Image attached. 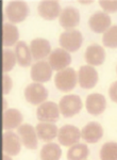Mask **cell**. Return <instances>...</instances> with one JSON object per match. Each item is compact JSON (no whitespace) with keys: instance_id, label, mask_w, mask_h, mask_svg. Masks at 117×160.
Wrapping results in <instances>:
<instances>
[{"instance_id":"cell-1","label":"cell","mask_w":117,"mask_h":160,"mask_svg":"<svg viewBox=\"0 0 117 160\" xmlns=\"http://www.w3.org/2000/svg\"><path fill=\"white\" fill-rule=\"evenodd\" d=\"M54 84L61 92H69L77 84V73L74 68H66L56 72L54 76Z\"/></svg>"},{"instance_id":"cell-2","label":"cell","mask_w":117,"mask_h":160,"mask_svg":"<svg viewBox=\"0 0 117 160\" xmlns=\"http://www.w3.org/2000/svg\"><path fill=\"white\" fill-rule=\"evenodd\" d=\"M60 112L64 118H71L82 109V102L78 95L68 94L61 98L59 102Z\"/></svg>"},{"instance_id":"cell-3","label":"cell","mask_w":117,"mask_h":160,"mask_svg":"<svg viewBox=\"0 0 117 160\" xmlns=\"http://www.w3.org/2000/svg\"><path fill=\"white\" fill-rule=\"evenodd\" d=\"M82 34L80 31L76 29L72 30H66L65 32L61 33L59 38V43L61 45V47L64 50H66L67 52H75L81 47L82 45Z\"/></svg>"},{"instance_id":"cell-4","label":"cell","mask_w":117,"mask_h":160,"mask_svg":"<svg viewBox=\"0 0 117 160\" xmlns=\"http://www.w3.org/2000/svg\"><path fill=\"white\" fill-rule=\"evenodd\" d=\"M28 14H29V8L27 3L19 0H15V1L9 2L6 9V15L9 22L13 24H17V22H22L27 18Z\"/></svg>"},{"instance_id":"cell-5","label":"cell","mask_w":117,"mask_h":160,"mask_svg":"<svg viewBox=\"0 0 117 160\" xmlns=\"http://www.w3.org/2000/svg\"><path fill=\"white\" fill-rule=\"evenodd\" d=\"M60 108L53 102H45L36 109V118L40 122L54 123L59 120Z\"/></svg>"},{"instance_id":"cell-6","label":"cell","mask_w":117,"mask_h":160,"mask_svg":"<svg viewBox=\"0 0 117 160\" xmlns=\"http://www.w3.org/2000/svg\"><path fill=\"white\" fill-rule=\"evenodd\" d=\"M48 97V91L43 84L31 83L25 89V98L32 105H41Z\"/></svg>"},{"instance_id":"cell-7","label":"cell","mask_w":117,"mask_h":160,"mask_svg":"<svg viewBox=\"0 0 117 160\" xmlns=\"http://www.w3.org/2000/svg\"><path fill=\"white\" fill-rule=\"evenodd\" d=\"M78 83L82 89H92L98 81V73L93 66L83 65L77 73Z\"/></svg>"},{"instance_id":"cell-8","label":"cell","mask_w":117,"mask_h":160,"mask_svg":"<svg viewBox=\"0 0 117 160\" xmlns=\"http://www.w3.org/2000/svg\"><path fill=\"white\" fill-rule=\"evenodd\" d=\"M71 62V57L66 50L62 48H56L49 55L48 63L53 71L60 72L62 69L66 68Z\"/></svg>"},{"instance_id":"cell-9","label":"cell","mask_w":117,"mask_h":160,"mask_svg":"<svg viewBox=\"0 0 117 160\" xmlns=\"http://www.w3.org/2000/svg\"><path fill=\"white\" fill-rule=\"evenodd\" d=\"M81 138V131L76 126L64 125L59 129L58 140L59 143L64 146H72L78 143L79 139Z\"/></svg>"},{"instance_id":"cell-10","label":"cell","mask_w":117,"mask_h":160,"mask_svg":"<svg viewBox=\"0 0 117 160\" xmlns=\"http://www.w3.org/2000/svg\"><path fill=\"white\" fill-rule=\"evenodd\" d=\"M80 22L79 11L75 7L68 6L60 13L59 22L65 30H72Z\"/></svg>"},{"instance_id":"cell-11","label":"cell","mask_w":117,"mask_h":160,"mask_svg":"<svg viewBox=\"0 0 117 160\" xmlns=\"http://www.w3.org/2000/svg\"><path fill=\"white\" fill-rule=\"evenodd\" d=\"M17 135L19 136L22 144L29 149L37 148V135L30 124H22L17 128Z\"/></svg>"},{"instance_id":"cell-12","label":"cell","mask_w":117,"mask_h":160,"mask_svg":"<svg viewBox=\"0 0 117 160\" xmlns=\"http://www.w3.org/2000/svg\"><path fill=\"white\" fill-rule=\"evenodd\" d=\"M88 26L94 32L105 33L111 26V17L108 13L97 11L88 18Z\"/></svg>"},{"instance_id":"cell-13","label":"cell","mask_w":117,"mask_h":160,"mask_svg":"<svg viewBox=\"0 0 117 160\" xmlns=\"http://www.w3.org/2000/svg\"><path fill=\"white\" fill-rule=\"evenodd\" d=\"M20 141L19 136L12 131H6L2 133V151L9 156H16L20 152Z\"/></svg>"},{"instance_id":"cell-14","label":"cell","mask_w":117,"mask_h":160,"mask_svg":"<svg viewBox=\"0 0 117 160\" xmlns=\"http://www.w3.org/2000/svg\"><path fill=\"white\" fill-rule=\"evenodd\" d=\"M51 73L52 68L49 65L48 62L46 61H38L34 63L31 68L30 75L33 81L37 83H43V82L49 81L51 78Z\"/></svg>"},{"instance_id":"cell-15","label":"cell","mask_w":117,"mask_h":160,"mask_svg":"<svg viewBox=\"0 0 117 160\" xmlns=\"http://www.w3.org/2000/svg\"><path fill=\"white\" fill-rule=\"evenodd\" d=\"M37 12L46 20H53L60 16L61 7L60 3L56 0H44L40 2L37 7Z\"/></svg>"},{"instance_id":"cell-16","label":"cell","mask_w":117,"mask_h":160,"mask_svg":"<svg viewBox=\"0 0 117 160\" xmlns=\"http://www.w3.org/2000/svg\"><path fill=\"white\" fill-rule=\"evenodd\" d=\"M106 107V100L103 95L99 93H93L86 97L85 108L87 112L92 115H99L105 111Z\"/></svg>"},{"instance_id":"cell-17","label":"cell","mask_w":117,"mask_h":160,"mask_svg":"<svg viewBox=\"0 0 117 160\" xmlns=\"http://www.w3.org/2000/svg\"><path fill=\"white\" fill-rule=\"evenodd\" d=\"M50 43L46 38H37L30 42V51L34 60H41L50 55Z\"/></svg>"},{"instance_id":"cell-18","label":"cell","mask_w":117,"mask_h":160,"mask_svg":"<svg viewBox=\"0 0 117 160\" xmlns=\"http://www.w3.org/2000/svg\"><path fill=\"white\" fill-rule=\"evenodd\" d=\"M102 126L97 122L87 123L81 130V137L87 143H96L102 138Z\"/></svg>"},{"instance_id":"cell-19","label":"cell","mask_w":117,"mask_h":160,"mask_svg":"<svg viewBox=\"0 0 117 160\" xmlns=\"http://www.w3.org/2000/svg\"><path fill=\"white\" fill-rule=\"evenodd\" d=\"M84 58L88 65L90 66L100 65V64L103 63V61L105 59V49L100 45H97V44L90 45L86 48V50H85Z\"/></svg>"},{"instance_id":"cell-20","label":"cell","mask_w":117,"mask_h":160,"mask_svg":"<svg viewBox=\"0 0 117 160\" xmlns=\"http://www.w3.org/2000/svg\"><path fill=\"white\" fill-rule=\"evenodd\" d=\"M22 114L20 111L17 109H7L3 111L2 114V128L4 130L14 129V128H18L22 125Z\"/></svg>"},{"instance_id":"cell-21","label":"cell","mask_w":117,"mask_h":160,"mask_svg":"<svg viewBox=\"0 0 117 160\" xmlns=\"http://www.w3.org/2000/svg\"><path fill=\"white\" fill-rule=\"evenodd\" d=\"M35 131H36V135H37V138L46 142L53 140L58 136L59 132L58 127L53 123H45V122L38 123L35 127Z\"/></svg>"},{"instance_id":"cell-22","label":"cell","mask_w":117,"mask_h":160,"mask_svg":"<svg viewBox=\"0 0 117 160\" xmlns=\"http://www.w3.org/2000/svg\"><path fill=\"white\" fill-rule=\"evenodd\" d=\"M15 56H16L17 63L22 68H28L32 62V55H31L30 47H28L25 42H17L15 45Z\"/></svg>"},{"instance_id":"cell-23","label":"cell","mask_w":117,"mask_h":160,"mask_svg":"<svg viewBox=\"0 0 117 160\" xmlns=\"http://www.w3.org/2000/svg\"><path fill=\"white\" fill-rule=\"evenodd\" d=\"M18 37H19L18 29L15 25L9 24V22L2 25V45L4 47L14 45L18 41Z\"/></svg>"},{"instance_id":"cell-24","label":"cell","mask_w":117,"mask_h":160,"mask_svg":"<svg viewBox=\"0 0 117 160\" xmlns=\"http://www.w3.org/2000/svg\"><path fill=\"white\" fill-rule=\"evenodd\" d=\"M62 151L56 143H47L41 148L40 157L41 160H60Z\"/></svg>"},{"instance_id":"cell-25","label":"cell","mask_w":117,"mask_h":160,"mask_svg":"<svg viewBox=\"0 0 117 160\" xmlns=\"http://www.w3.org/2000/svg\"><path fill=\"white\" fill-rule=\"evenodd\" d=\"M90 151L87 145L83 143H76L70 146L67 152V160H85L87 158Z\"/></svg>"},{"instance_id":"cell-26","label":"cell","mask_w":117,"mask_h":160,"mask_svg":"<svg viewBox=\"0 0 117 160\" xmlns=\"http://www.w3.org/2000/svg\"><path fill=\"white\" fill-rule=\"evenodd\" d=\"M101 160H117V143L106 142L100 148L99 153Z\"/></svg>"},{"instance_id":"cell-27","label":"cell","mask_w":117,"mask_h":160,"mask_svg":"<svg viewBox=\"0 0 117 160\" xmlns=\"http://www.w3.org/2000/svg\"><path fill=\"white\" fill-rule=\"evenodd\" d=\"M17 62L15 52L11 49H3L2 50V72L7 74L14 68L15 63Z\"/></svg>"},{"instance_id":"cell-28","label":"cell","mask_w":117,"mask_h":160,"mask_svg":"<svg viewBox=\"0 0 117 160\" xmlns=\"http://www.w3.org/2000/svg\"><path fill=\"white\" fill-rule=\"evenodd\" d=\"M102 43L105 47L117 48V25L112 26L103 33Z\"/></svg>"},{"instance_id":"cell-29","label":"cell","mask_w":117,"mask_h":160,"mask_svg":"<svg viewBox=\"0 0 117 160\" xmlns=\"http://www.w3.org/2000/svg\"><path fill=\"white\" fill-rule=\"evenodd\" d=\"M98 3L108 13H114L117 11V0H100Z\"/></svg>"},{"instance_id":"cell-30","label":"cell","mask_w":117,"mask_h":160,"mask_svg":"<svg viewBox=\"0 0 117 160\" xmlns=\"http://www.w3.org/2000/svg\"><path fill=\"white\" fill-rule=\"evenodd\" d=\"M12 89V79L7 74L2 75V94H9Z\"/></svg>"},{"instance_id":"cell-31","label":"cell","mask_w":117,"mask_h":160,"mask_svg":"<svg viewBox=\"0 0 117 160\" xmlns=\"http://www.w3.org/2000/svg\"><path fill=\"white\" fill-rule=\"evenodd\" d=\"M109 95L114 102H117V81L113 82L109 88Z\"/></svg>"},{"instance_id":"cell-32","label":"cell","mask_w":117,"mask_h":160,"mask_svg":"<svg viewBox=\"0 0 117 160\" xmlns=\"http://www.w3.org/2000/svg\"><path fill=\"white\" fill-rule=\"evenodd\" d=\"M2 160H12V159H11V157H10L9 155L3 154V155H2Z\"/></svg>"},{"instance_id":"cell-33","label":"cell","mask_w":117,"mask_h":160,"mask_svg":"<svg viewBox=\"0 0 117 160\" xmlns=\"http://www.w3.org/2000/svg\"><path fill=\"white\" fill-rule=\"evenodd\" d=\"M92 1H80V3H83V4H86V3H90Z\"/></svg>"},{"instance_id":"cell-34","label":"cell","mask_w":117,"mask_h":160,"mask_svg":"<svg viewBox=\"0 0 117 160\" xmlns=\"http://www.w3.org/2000/svg\"><path fill=\"white\" fill-rule=\"evenodd\" d=\"M116 73H117V68H116Z\"/></svg>"}]
</instances>
